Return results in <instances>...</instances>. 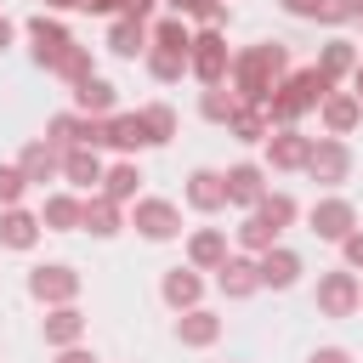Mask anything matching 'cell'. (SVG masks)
<instances>
[{"instance_id": "cell-1", "label": "cell", "mask_w": 363, "mask_h": 363, "mask_svg": "<svg viewBox=\"0 0 363 363\" xmlns=\"http://www.w3.org/2000/svg\"><path fill=\"white\" fill-rule=\"evenodd\" d=\"M284 74H289V45L284 40H255L244 51H233L227 91H233V102H267Z\"/></svg>"}, {"instance_id": "cell-2", "label": "cell", "mask_w": 363, "mask_h": 363, "mask_svg": "<svg viewBox=\"0 0 363 363\" xmlns=\"http://www.w3.org/2000/svg\"><path fill=\"white\" fill-rule=\"evenodd\" d=\"M329 91H335V79H323V74H318V62H306V68H289V74L272 85V96H267L261 108H267V119H272V125H301V119H306Z\"/></svg>"}, {"instance_id": "cell-3", "label": "cell", "mask_w": 363, "mask_h": 363, "mask_svg": "<svg viewBox=\"0 0 363 363\" xmlns=\"http://www.w3.org/2000/svg\"><path fill=\"white\" fill-rule=\"evenodd\" d=\"M125 227H130L136 238H147V244H170V238L187 233V227H182V204H176V199H153V193H136V199L125 204Z\"/></svg>"}, {"instance_id": "cell-4", "label": "cell", "mask_w": 363, "mask_h": 363, "mask_svg": "<svg viewBox=\"0 0 363 363\" xmlns=\"http://www.w3.org/2000/svg\"><path fill=\"white\" fill-rule=\"evenodd\" d=\"M357 295H363V278L352 267H329V272H318L312 306H318V318L340 323V318H357Z\"/></svg>"}, {"instance_id": "cell-5", "label": "cell", "mask_w": 363, "mask_h": 363, "mask_svg": "<svg viewBox=\"0 0 363 363\" xmlns=\"http://www.w3.org/2000/svg\"><path fill=\"white\" fill-rule=\"evenodd\" d=\"M227 68H233V51H227V34L221 28H193V45H187V74L199 85H227Z\"/></svg>"}, {"instance_id": "cell-6", "label": "cell", "mask_w": 363, "mask_h": 363, "mask_svg": "<svg viewBox=\"0 0 363 363\" xmlns=\"http://www.w3.org/2000/svg\"><path fill=\"white\" fill-rule=\"evenodd\" d=\"M352 227H357V204H352L346 193H323V199H312V204H306V233H312V238L340 244Z\"/></svg>"}, {"instance_id": "cell-7", "label": "cell", "mask_w": 363, "mask_h": 363, "mask_svg": "<svg viewBox=\"0 0 363 363\" xmlns=\"http://www.w3.org/2000/svg\"><path fill=\"white\" fill-rule=\"evenodd\" d=\"M79 289H85V278L68 261H45L28 272V301H40V306H68V301H79Z\"/></svg>"}, {"instance_id": "cell-8", "label": "cell", "mask_w": 363, "mask_h": 363, "mask_svg": "<svg viewBox=\"0 0 363 363\" xmlns=\"http://www.w3.org/2000/svg\"><path fill=\"white\" fill-rule=\"evenodd\" d=\"M306 176H312L318 187H329V193H335V187L352 176V147H346V136H312Z\"/></svg>"}, {"instance_id": "cell-9", "label": "cell", "mask_w": 363, "mask_h": 363, "mask_svg": "<svg viewBox=\"0 0 363 363\" xmlns=\"http://www.w3.org/2000/svg\"><path fill=\"white\" fill-rule=\"evenodd\" d=\"M23 34H28V57H34L40 68H51V62L74 45V34L57 23V11H34V17L23 23Z\"/></svg>"}, {"instance_id": "cell-10", "label": "cell", "mask_w": 363, "mask_h": 363, "mask_svg": "<svg viewBox=\"0 0 363 363\" xmlns=\"http://www.w3.org/2000/svg\"><path fill=\"white\" fill-rule=\"evenodd\" d=\"M221 182H227V204H233V210H255V204H261V193H267V164L238 159V164H227V170H221Z\"/></svg>"}, {"instance_id": "cell-11", "label": "cell", "mask_w": 363, "mask_h": 363, "mask_svg": "<svg viewBox=\"0 0 363 363\" xmlns=\"http://www.w3.org/2000/svg\"><path fill=\"white\" fill-rule=\"evenodd\" d=\"M182 199H187V210H193V216H216V210H227V182H221V170H210V164L187 170Z\"/></svg>"}, {"instance_id": "cell-12", "label": "cell", "mask_w": 363, "mask_h": 363, "mask_svg": "<svg viewBox=\"0 0 363 363\" xmlns=\"http://www.w3.org/2000/svg\"><path fill=\"white\" fill-rule=\"evenodd\" d=\"M318 119H323V136H352V130L363 125V96L335 85V91L318 102Z\"/></svg>"}, {"instance_id": "cell-13", "label": "cell", "mask_w": 363, "mask_h": 363, "mask_svg": "<svg viewBox=\"0 0 363 363\" xmlns=\"http://www.w3.org/2000/svg\"><path fill=\"white\" fill-rule=\"evenodd\" d=\"M102 147H113L119 159H136L142 147H153V136H147L142 113H108L102 119Z\"/></svg>"}, {"instance_id": "cell-14", "label": "cell", "mask_w": 363, "mask_h": 363, "mask_svg": "<svg viewBox=\"0 0 363 363\" xmlns=\"http://www.w3.org/2000/svg\"><path fill=\"white\" fill-rule=\"evenodd\" d=\"M261 147H267V170H284V176H289V170H306L312 136H301L295 125H278V130H272Z\"/></svg>"}, {"instance_id": "cell-15", "label": "cell", "mask_w": 363, "mask_h": 363, "mask_svg": "<svg viewBox=\"0 0 363 363\" xmlns=\"http://www.w3.org/2000/svg\"><path fill=\"white\" fill-rule=\"evenodd\" d=\"M79 233H91V238H119V233H125V204H113L108 193H85V199H79Z\"/></svg>"}, {"instance_id": "cell-16", "label": "cell", "mask_w": 363, "mask_h": 363, "mask_svg": "<svg viewBox=\"0 0 363 363\" xmlns=\"http://www.w3.org/2000/svg\"><path fill=\"white\" fill-rule=\"evenodd\" d=\"M255 272H261V289H295L301 272H306V261H301L289 244H272V250L255 255Z\"/></svg>"}, {"instance_id": "cell-17", "label": "cell", "mask_w": 363, "mask_h": 363, "mask_svg": "<svg viewBox=\"0 0 363 363\" xmlns=\"http://www.w3.org/2000/svg\"><path fill=\"white\" fill-rule=\"evenodd\" d=\"M40 340H45L51 352L79 346V340H85V312H79V301H68V306H45V318H40Z\"/></svg>"}, {"instance_id": "cell-18", "label": "cell", "mask_w": 363, "mask_h": 363, "mask_svg": "<svg viewBox=\"0 0 363 363\" xmlns=\"http://www.w3.org/2000/svg\"><path fill=\"white\" fill-rule=\"evenodd\" d=\"M68 96H74V113H91V119L119 113V85L102 79V74H85L79 85H68Z\"/></svg>"}, {"instance_id": "cell-19", "label": "cell", "mask_w": 363, "mask_h": 363, "mask_svg": "<svg viewBox=\"0 0 363 363\" xmlns=\"http://www.w3.org/2000/svg\"><path fill=\"white\" fill-rule=\"evenodd\" d=\"M17 170L28 176V187H45V182H62V147L57 142H45V136H34L23 153H17Z\"/></svg>"}, {"instance_id": "cell-20", "label": "cell", "mask_w": 363, "mask_h": 363, "mask_svg": "<svg viewBox=\"0 0 363 363\" xmlns=\"http://www.w3.org/2000/svg\"><path fill=\"white\" fill-rule=\"evenodd\" d=\"M216 289L227 295V301H250L255 289H261V272H255V255H244V250H233L221 267H216Z\"/></svg>"}, {"instance_id": "cell-21", "label": "cell", "mask_w": 363, "mask_h": 363, "mask_svg": "<svg viewBox=\"0 0 363 363\" xmlns=\"http://www.w3.org/2000/svg\"><path fill=\"white\" fill-rule=\"evenodd\" d=\"M159 301L170 312H187V306H204V272L199 267H170L159 278Z\"/></svg>"}, {"instance_id": "cell-22", "label": "cell", "mask_w": 363, "mask_h": 363, "mask_svg": "<svg viewBox=\"0 0 363 363\" xmlns=\"http://www.w3.org/2000/svg\"><path fill=\"white\" fill-rule=\"evenodd\" d=\"M221 318L210 312V306H187V312H176V346H187V352H204V346H216L221 340Z\"/></svg>"}, {"instance_id": "cell-23", "label": "cell", "mask_w": 363, "mask_h": 363, "mask_svg": "<svg viewBox=\"0 0 363 363\" xmlns=\"http://www.w3.org/2000/svg\"><path fill=\"white\" fill-rule=\"evenodd\" d=\"M40 233H45L40 227V210H23V204H6L0 210V250H17L23 255V250L40 244Z\"/></svg>"}, {"instance_id": "cell-24", "label": "cell", "mask_w": 363, "mask_h": 363, "mask_svg": "<svg viewBox=\"0 0 363 363\" xmlns=\"http://www.w3.org/2000/svg\"><path fill=\"white\" fill-rule=\"evenodd\" d=\"M102 147H62V182H74L79 193H96L102 187Z\"/></svg>"}, {"instance_id": "cell-25", "label": "cell", "mask_w": 363, "mask_h": 363, "mask_svg": "<svg viewBox=\"0 0 363 363\" xmlns=\"http://www.w3.org/2000/svg\"><path fill=\"white\" fill-rule=\"evenodd\" d=\"M227 255H233V250H227V227H193V233H187V267L216 272Z\"/></svg>"}, {"instance_id": "cell-26", "label": "cell", "mask_w": 363, "mask_h": 363, "mask_svg": "<svg viewBox=\"0 0 363 363\" xmlns=\"http://www.w3.org/2000/svg\"><path fill=\"white\" fill-rule=\"evenodd\" d=\"M295 23H329V28H340V23H352L357 11H352V0H278Z\"/></svg>"}, {"instance_id": "cell-27", "label": "cell", "mask_w": 363, "mask_h": 363, "mask_svg": "<svg viewBox=\"0 0 363 363\" xmlns=\"http://www.w3.org/2000/svg\"><path fill=\"white\" fill-rule=\"evenodd\" d=\"M113 57H125V62H136L142 51H147V23L142 17H113L108 23V40H102Z\"/></svg>"}, {"instance_id": "cell-28", "label": "cell", "mask_w": 363, "mask_h": 363, "mask_svg": "<svg viewBox=\"0 0 363 363\" xmlns=\"http://www.w3.org/2000/svg\"><path fill=\"white\" fill-rule=\"evenodd\" d=\"M227 136H233V142H244V147L267 142V136H272L267 108H261V102H238V108H233V119H227Z\"/></svg>"}, {"instance_id": "cell-29", "label": "cell", "mask_w": 363, "mask_h": 363, "mask_svg": "<svg viewBox=\"0 0 363 363\" xmlns=\"http://www.w3.org/2000/svg\"><path fill=\"white\" fill-rule=\"evenodd\" d=\"M142 182H147V176H142L136 159H113V164L102 170V187H96V193H108L113 204H130V199L142 193Z\"/></svg>"}, {"instance_id": "cell-30", "label": "cell", "mask_w": 363, "mask_h": 363, "mask_svg": "<svg viewBox=\"0 0 363 363\" xmlns=\"http://www.w3.org/2000/svg\"><path fill=\"white\" fill-rule=\"evenodd\" d=\"M40 227H45V233H79V199H74V193H45Z\"/></svg>"}, {"instance_id": "cell-31", "label": "cell", "mask_w": 363, "mask_h": 363, "mask_svg": "<svg viewBox=\"0 0 363 363\" xmlns=\"http://www.w3.org/2000/svg\"><path fill=\"white\" fill-rule=\"evenodd\" d=\"M164 6H170V17H187V23H199V28H204V23H210V28H227V23H233V6H227V0H164Z\"/></svg>"}, {"instance_id": "cell-32", "label": "cell", "mask_w": 363, "mask_h": 363, "mask_svg": "<svg viewBox=\"0 0 363 363\" xmlns=\"http://www.w3.org/2000/svg\"><path fill=\"white\" fill-rule=\"evenodd\" d=\"M357 62H363V57H357V45H352V40H329V45L318 51V74H323V79H335V85H340V79H352V68H357Z\"/></svg>"}, {"instance_id": "cell-33", "label": "cell", "mask_w": 363, "mask_h": 363, "mask_svg": "<svg viewBox=\"0 0 363 363\" xmlns=\"http://www.w3.org/2000/svg\"><path fill=\"white\" fill-rule=\"evenodd\" d=\"M255 216L284 238V227H295V221H301V204H295V193H272V187H267V193H261V204H255Z\"/></svg>"}, {"instance_id": "cell-34", "label": "cell", "mask_w": 363, "mask_h": 363, "mask_svg": "<svg viewBox=\"0 0 363 363\" xmlns=\"http://www.w3.org/2000/svg\"><path fill=\"white\" fill-rule=\"evenodd\" d=\"M147 45H164V51L187 57V45H193V23H187V17H159V23H147Z\"/></svg>"}, {"instance_id": "cell-35", "label": "cell", "mask_w": 363, "mask_h": 363, "mask_svg": "<svg viewBox=\"0 0 363 363\" xmlns=\"http://www.w3.org/2000/svg\"><path fill=\"white\" fill-rule=\"evenodd\" d=\"M45 74H57L62 85H79L85 74H96V57H91V45H79V40H74V45H68V51H62V57L45 68Z\"/></svg>"}, {"instance_id": "cell-36", "label": "cell", "mask_w": 363, "mask_h": 363, "mask_svg": "<svg viewBox=\"0 0 363 363\" xmlns=\"http://www.w3.org/2000/svg\"><path fill=\"white\" fill-rule=\"evenodd\" d=\"M233 238H238V250H244V255H261V250H272V244H278V233H272L255 210H244V221L233 227Z\"/></svg>"}, {"instance_id": "cell-37", "label": "cell", "mask_w": 363, "mask_h": 363, "mask_svg": "<svg viewBox=\"0 0 363 363\" xmlns=\"http://www.w3.org/2000/svg\"><path fill=\"white\" fill-rule=\"evenodd\" d=\"M142 68H147L159 85H176V79L187 74V57H176V51H164V45H147V51H142Z\"/></svg>"}, {"instance_id": "cell-38", "label": "cell", "mask_w": 363, "mask_h": 363, "mask_svg": "<svg viewBox=\"0 0 363 363\" xmlns=\"http://www.w3.org/2000/svg\"><path fill=\"white\" fill-rule=\"evenodd\" d=\"M233 108H238V102H233V91H227V85H204V91H199V119L227 125V119H233Z\"/></svg>"}, {"instance_id": "cell-39", "label": "cell", "mask_w": 363, "mask_h": 363, "mask_svg": "<svg viewBox=\"0 0 363 363\" xmlns=\"http://www.w3.org/2000/svg\"><path fill=\"white\" fill-rule=\"evenodd\" d=\"M136 113H142V125H147L153 147H164V142L176 136V108H170V102H147V108H136Z\"/></svg>"}, {"instance_id": "cell-40", "label": "cell", "mask_w": 363, "mask_h": 363, "mask_svg": "<svg viewBox=\"0 0 363 363\" xmlns=\"http://www.w3.org/2000/svg\"><path fill=\"white\" fill-rule=\"evenodd\" d=\"M23 193H28V176L17 164H0V210L6 204H23Z\"/></svg>"}, {"instance_id": "cell-41", "label": "cell", "mask_w": 363, "mask_h": 363, "mask_svg": "<svg viewBox=\"0 0 363 363\" xmlns=\"http://www.w3.org/2000/svg\"><path fill=\"white\" fill-rule=\"evenodd\" d=\"M340 267H352V272H363V227H352V233L340 238Z\"/></svg>"}, {"instance_id": "cell-42", "label": "cell", "mask_w": 363, "mask_h": 363, "mask_svg": "<svg viewBox=\"0 0 363 363\" xmlns=\"http://www.w3.org/2000/svg\"><path fill=\"white\" fill-rule=\"evenodd\" d=\"M306 363H357V357H352L346 346H318V352H312Z\"/></svg>"}, {"instance_id": "cell-43", "label": "cell", "mask_w": 363, "mask_h": 363, "mask_svg": "<svg viewBox=\"0 0 363 363\" xmlns=\"http://www.w3.org/2000/svg\"><path fill=\"white\" fill-rule=\"evenodd\" d=\"M51 363H96V352H91L85 340H79V346H62V352H57Z\"/></svg>"}, {"instance_id": "cell-44", "label": "cell", "mask_w": 363, "mask_h": 363, "mask_svg": "<svg viewBox=\"0 0 363 363\" xmlns=\"http://www.w3.org/2000/svg\"><path fill=\"white\" fill-rule=\"evenodd\" d=\"M119 17H142V23H147V17H153V0H125Z\"/></svg>"}, {"instance_id": "cell-45", "label": "cell", "mask_w": 363, "mask_h": 363, "mask_svg": "<svg viewBox=\"0 0 363 363\" xmlns=\"http://www.w3.org/2000/svg\"><path fill=\"white\" fill-rule=\"evenodd\" d=\"M11 40H17V23L0 11V51H11Z\"/></svg>"}, {"instance_id": "cell-46", "label": "cell", "mask_w": 363, "mask_h": 363, "mask_svg": "<svg viewBox=\"0 0 363 363\" xmlns=\"http://www.w3.org/2000/svg\"><path fill=\"white\" fill-rule=\"evenodd\" d=\"M45 11H79V0H40Z\"/></svg>"}, {"instance_id": "cell-47", "label": "cell", "mask_w": 363, "mask_h": 363, "mask_svg": "<svg viewBox=\"0 0 363 363\" xmlns=\"http://www.w3.org/2000/svg\"><path fill=\"white\" fill-rule=\"evenodd\" d=\"M352 91H357V96H363V62H357V68H352Z\"/></svg>"}, {"instance_id": "cell-48", "label": "cell", "mask_w": 363, "mask_h": 363, "mask_svg": "<svg viewBox=\"0 0 363 363\" xmlns=\"http://www.w3.org/2000/svg\"><path fill=\"white\" fill-rule=\"evenodd\" d=\"M357 312H363V295H357Z\"/></svg>"}]
</instances>
